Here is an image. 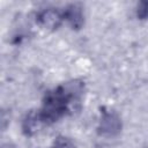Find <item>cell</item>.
<instances>
[{"instance_id":"4","label":"cell","mask_w":148,"mask_h":148,"mask_svg":"<svg viewBox=\"0 0 148 148\" xmlns=\"http://www.w3.org/2000/svg\"><path fill=\"white\" fill-rule=\"evenodd\" d=\"M62 15H64V20H66L68 22V24L72 27V29L79 30L84 24L83 8L79 3H71V5H68L64 9Z\"/></svg>"},{"instance_id":"2","label":"cell","mask_w":148,"mask_h":148,"mask_svg":"<svg viewBox=\"0 0 148 148\" xmlns=\"http://www.w3.org/2000/svg\"><path fill=\"white\" fill-rule=\"evenodd\" d=\"M121 118L120 116L110 109H103L101 112V119L97 126V133L102 136L112 138L121 132Z\"/></svg>"},{"instance_id":"6","label":"cell","mask_w":148,"mask_h":148,"mask_svg":"<svg viewBox=\"0 0 148 148\" xmlns=\"http://www.w3.org/2000/svg\"><path fill=\"white\" fill-rule=\"evenodd\" d=\"M136 16L139 20H148V1L139 2L136 7Z\"/></svg>"},{"instance_id":"1","label":"cell","mask_w":148,"mask_h":148,"mask_svg":"<svg viewBox=\"0 0 148 148\" xmlns=\"http://www.w3.org/2000/svg\"><path fill=\"white\" fill-rule=\"evenodd\" d=\"M81 94L82 84L76 81L61 84L52 91H49L43 99L42 108L37 112L39 121L50 125L72 112L75 104L80 102Z\"/></svg>"},{"instance_id":"5","label":"cell","mask_w":148,"mask_h":148,"mask_svg":"<svg viewBox=\"0 0 148 148\" xmlns=\"http://www.w3.org/2000/svg\"><path fill=\"white\" fill-rule=\"evenodd\" d=\"M52 148H75V145L69 138L60 135L54 140Z\"/></svg>"},{"instance_id":"3","label":"cell","mask_w":148,"mask_h":148,"mask_svg":"<svg viewBox=\"0 0 148 148\" xmlns=\"http://www.w3.org/2000/svg\"><path fill=\"white\" fill-rule=\"evenodd\" d=\"M62 21V12H59L57 8H45L37 14V22L39 23V25L49 30L58 29Z\"/></svg>"}]
</instances>
